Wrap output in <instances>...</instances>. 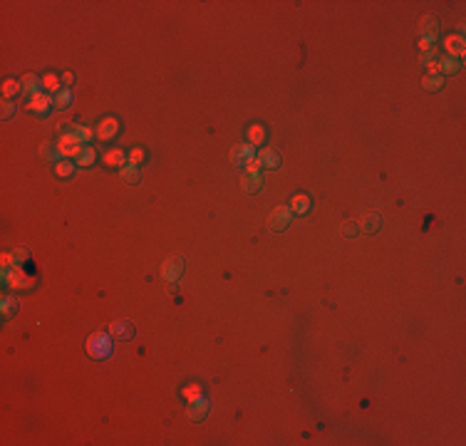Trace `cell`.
Returning <instances> with one entry per match:
<instances>
[{"label":"cell","mask_w":466,"mask_h":446,"mask_svg":"<svg viewBox=\"0 0 466 446\" xmlns=\"http://www.w3.org/2000/svg\"><path fill=\"white\" fill-rule=\"evenodd\" d=\"M87 352H89L95 360H107V357H112V352H114V337L109 332H95V335H89V340H87Z\"/></svg>","instance_id":"1"},{"label":"cell","mask_w":466,"mask_h":446,"mask_svg":"<svg viewBox=\"0 0 466 446\" xmlns=\"http://www.w3.org/2000/svg\"><path fill=\"white\" fill-rule=\"evenodd\" d=\"M55 149L60 152V156H62V159H77V156L82 154V149H85V144L77 139L72 132H65V134L57 139Z\"/></svg>","instance_id":"2"},{"label":"cell","mask_w":466,"mask_h":446,"mask_svg":"<svg viewBox=\"0 0 466 446\" xmlns=\"http://www.w3.org/2000/svg\"><path fill=\"white\" fill-rule=\"evenodd\" d=\"M209 409H211L209 399H206L203 394H198V397H194V399H189L186 414H189V419H191V421H201V419L209 414Z\"/></svg>","instance_id":"3"},{"label":"cell","mask_w":466,"mask_h":446,"mask_svg":"<svg viewBox=\"0 0 466 446\" xmlns=\"http://www.w3.org/2000/svg\"><path fill=\"white\" fill-rule=\"evenodd\" d=\"M3 280L13 290H25V288H30V278L23 270H17V268H3Z\"/></svg>","instance_id":"4"},{"label":"cell","mask_w":466,"mask_h":446,"mask_svg":"<svg viewBox=\"0 0 466 446\" xmlns=\"http://www.w3.org/2000/svg\"><path fill=\"white\" fill-rule=\"evenodd\" d=\"M253 159H255V146H251V144H240V146H236L233 154H231L233 166H243V169H246Z\"/></svg>","instance_id":"5"},{"label":"cell","mask_w":466,"mask_h":446,"mask_svg":"<svg viewBox=\"0 0 466 446\" xmlns=\"http://www.w3.org/2000/svg\"><path fill=\"white\" fill-rule=\"evenodd\" d=\"M52 107H55V102H52V95H47V92H38L28 102V109L35 112V114H47Z\"/></svg>","instance_id":"6"},{"label":"cell","mask_w":466,"mask_h":446,"mask_svg":"<svg viewBox=\"0 0 466 446\" xmlns=\"http://www.w3.org/2000/svg\"><path fill=\"white\" fill-rule=\"evenodd\" d=\"M181 273H184V261L181 258H169L164 268H161V278L166 280V283H176V280L181 278Z\"/></svg>","instance_id":"7"},{"label":"cell","mask_w":466,"mask_h":446,"mask_svg":"<svg viewBox=\"0 0 466 446\" xmlns=\"http://www.w3.org/2000/svg\"><path fill=\"white\" fill-rule=\"evenodd\" d=\"M119 134V122L114 117H107L97 124V139L99 141H112Z\"/></svg>","instance_id":"8"},{"label":"cell","mask_w":466,"mask_h":446,"mask_svg":"<svg viewBox=\"0 0 466 446\" xmlns=\"http://www.w3.org/2000/svg\"><path fill=\"white\" fill-rule=\"evenodd\" d=\"M293 221V211L290 206H278V209L270 213V228H275V231H283V228H288V223Z\"/></svg>","instance_id":"9"},{"label":"cell","mask_w":466,"mask_h":446,"mask_svg":"<svg viewBox=\"0 0 466 446\" xmlns=\"http://www.w3.org/2000/svg\"><path fill=\"white\" fill-rule=\"evenodd\" d=\"M109 335H112L114 340H129V337L134 335V325H132L129 320H117V322H112Z\"/></svg>","instance_id":"10"},{"label":"cell","mask_w":466,"mask_h":446,"mask_svg":"<svg viewBox=\"0 0 466 446\" xmlns=\"http://www.w3.org/2000/svg\"><path fill=\"white\" fill-rule=\"evenodd\" d=\"M20 84H23V95H25V97H35V95L40 92V87H43V77H38V75H25V77L20 80Z\"/></svg>","instance_id":"11"},{"label":"cell","mask_w":466,"mask_h":446,"mask_svg":"<svg viewBox=\"0 0 466 446\" xmlns=\"http://www.w3.org/2000/svg\"><path fill=\"white\" fill-rule=\"evenodd\" d=\"M444 45H446V52H449V57H464L466 47H464V38L461 35H449L446 40H444Z\"/></svg>","instance_id":"12"},{"label":"cell","mask_w":466,"mask_h":446,"mask_svg":"<svg viewBox=\"0 0 466 446\" xmlns=\"http://www.w3.org/2000/svg\"><path fill=\"white\" fill-rule=\"evenodd\" d=\"M102 161L112 169H122L124 164H127V154L122 152V149H109V152L102 156Z\"/></svg>","instance_id":"13"},{"label":"cell","mask_w":466,"mask_h":446,"mask_svg":"<svg viewBox=\"0 0 466 446\" xmlns=\"http://www.w3.org/2000/svg\"><path fill=\"white\" fill-rule=\"evenodd\" d=\"M310 206H312L310 196H305V194L293 196V201H290V211H293V213H297V216L308 213V211H310Z\"/></svg>","instance_id":"14"},{"label":"cell","mask_w":466,"mask_h":446,"mask_svg":"<svg viewBox=\"0 0 466 446\" xmlns=\"http://www.w3.org/2000/svg\"><path fill=\"white\" fill-rule=\"evenodd\" d=\"M43 87L47 95H57L60 89H62V77H57V75H52V72H47L43 77Z\"/></svg>","instance_id":"15"},{"label":"cell","mask_w":466,"mask_h":446,"mask_svg":"<svg viewBox=\"0 0 466 446\" xmlns=\"http://www.w3.org/2000/svg\"><path fill=\"white\" fill-rule=\"evenodd\" d=\"M119 176H122V181L127 183H137L139 181V164H124V166L119 169Z\"/></svg>","instance_id":"16"},{"label":"cell","mask_w":466,"mask_h":446,"mask_svg":"<svg viewBox=\"0 0 466 446\" xmlns=\"http://www.w3.org/2000/svg\"><path fill=\"white\" fill-rule=\"evenodd\" d=\"M95 161H97V152H95V146H87V144H85V149H82V154L74 159V164H77V166H82V169L92 166Z\"/></svg>","instance_id":"17"},{"label":"cell","mask_w":466,"mask_h":446,"mask_svg":"<svg viewBox=\"0 0 466 446\" xmlns=\"http://www.w3.org/2000/svg\"><path fill=\"white\" fill-rule=\"evenodd\" d=\"M255 159L260 161V166H268V169L278 166V154L273 152V149H260V152L255 154Z\"/></svg>","instance_id":"18"},{"label":"cell","mask_w":466,"mask_h":446,"mask_svg":"<svg viewBox=\"0 0 466 446\" xmlns=\"http://www.w3.org/2000/svg\"><path fill=\"white\" fill-rule=\"evenodd\" d=\"M240 183H243V191L253 194V191H258V189H260V183H263V179H260V174H243V179H240Z\"/></svg>","instance_id":"19"},{"label":"cell","mask_w":466,"mask_h":446,"mask_svg":"<svg viewBox=\"0 0 466 446\" xmlns=\"http://www.w3.org/2000/svg\"><path fill=\"white\" fill-rule=\"evenodd\" d=\"M20 92H23V84H20V80H5V82H3V97L8 99V102H10L13 97H17Z\"/></svg>","instance_id":"20"},{"label":"cell","mask_w":466,"mask_h":446,"mask_svg":"<svg viewBox=\"0 0 466 446\" xmlns=\"http://www.w3.org/2000/svg\"><path fill=\"white\" fill-rule=\"evenodd\" d=\"M266 141V129L260 124H251L248 126V144L251 146H258V144H263Z\"/></svg>","instance_id":"21"},{"label":"cell","mask_w":466,"mask_h":446,"mask_svg":"<svg viewBox=\"0 0 466 446\" xmlns=\"http://www.w3.org/2000/svg\"><path fill=\"white\" fill-rule=\"evenodd\" d=\"M461 70V62L456 60V57H444V60H439V72H446V75H456V72Z\"/></svg>","instance_id":"22"},{"label":"cell","mask_w":466,"mask_h":446,"mask_svg":"<svg viewBox=\"0 0 466 446\" xmlns=\"http://www.w3.org/2000/svg\"><path fill=\"white\" fill-rule=\"evenodd\" d=\"M52 102H55V109H65L72 102V89L70 87H62L57 95H52Z\"/></svg>","instance_id":"23"},{"label":"cell","mask_w":466,"mask_h":446,"mask_svg":"<svg viewBox=\"0 0 466 446\" xmlns=\"http://www.w3.org/2000/svg\"><path fill=\"white\" fill-rule=\"evenodd\" d=\"M74 161H70V159H62V161H57L55 164V174L60 176V179H67V176H72L74 174Z\"/></svg>","instance_id":"24"},{"label":"cell","mask_w":466,"mask_h":446,"mask_svg":"<svg viewBox=\"0 0 466 446\" xmlns=\"http://www.w3.org/2000/svg\"><path fill=\"white\" fill-rule=\"evenodd\" d=\"M437 32H439V28H437V23H434V20H432V17H426V20H424L422 23V38L424 40H437Z\"/></svg>","instance_id":"25"},{"label":"cell","mask_w":466,"mask_h":446,"mask_svg":"<svg viewBox=\"0 0 466 446\" xmlns=\"http://www.w3.org/2000/svg\"><path fill=\"white\" fill-rule=\"evenodd\" d=\"M72 134H74L77 139L82 141V144H87V141L95 137V132H92L89 126H85V124H74V126H72Z\"/></svg>","instance_id":"26"},{"label":"cell","mask_w":466,"mask_h":446,"mask_svg":"<svg viewBox=\"0 0 466 446\" xmlns=\"http://www.w3.org/2000/svg\"><path fill=\"white\" fill-rule=\"evenodd\" d=\"M15 307H17V300H15V298H10V295H5V298L0 300V312H3V318H10Z\"/></svg>","instance_id":"27"},{"label":"cell","mask_w":466,"mask_h":446,"mask_svg":"<svg viewBox=\"0 0 466 446\" xmlns=\"http://www.w3.org/2000/svg\"><path fill=\"white\" fill-rule=\"evenodd\" d=\"M441 84H444V80H441L439 75H426V77H424V89H429V92L441 89Z\"/></svg>","instance_id":"28"},{"label":"cell","mask_w":466,"mask_h":446,"mask_svg":"<svg viewBox=\"0 0 466 446\" xmlns=\"http://www.w3.org/2000/svg\"><path fill=\"white\" fill-rule=\"evenodd\" d=\"M43 156H45V159H50L52 164H57V161H62V156H60V152H57V149H52L50 144H45V146H43Z\"/></svg>","instance_id":"29"},{"label":"cell","mask_w":466,"mask_h":446,"mask_svg":"<svg viewBox=\"0 0 466 446\" xmlns=\"http://www.w3.org/2000/svg\"><path fill=\"white\" fill-rule=\"evenodd\" d=\"M198 394H201V387H198V384H186L184 389H181V397H184L186 402L194 399V397H198Z\"/></svg>","instance_id":"30"},{"label":"cell","mask_w":466,"mask_h":446,"mask_svg":"<svg viewBox=\"0 0 466 446\" xmlns=\"http://www.w3.org/2000/svg\"><path fill=\"white\" fill-rule=\"evenodd\" d=\"M28 255H30V253L25 251V248H17V251H13V265H15V268H20V265L28 261Z\"/></svg>","instance_id":"31"},{"label":"cell","mask_w":466,"mask_h":446,"mask_svg":"<svg viewBox=\"0 0 466 446\" xmlns=\"http://www.w3.org/2000/svg\"><path fill=\"white\" fill-rule=\"evenodd\" d=\"M377 226H380V216H377V213H375V216H365V221H362V228H365V231H375Z\"/></svg>","instance_id":"32"},{"label":"cell","mask_w":466,"mask_h":446,"mask_svg":"<svg viewBox=\"0 0 466 446\" xmlns=\"http://www.w3.org/2000/svg\"><path fill=\"white\" fill-rule=\"evenodd\" d=\"M127 159H129V164H141L144 161V149H132Z\"/></svg>","instance_id":"33"},{"label":"cell","mask_w":466,"mask_h":446,"mask_svg":"<svg viewBox=\"0 0 466 446\" xmlns=\"http://www.w3.org/2000/svg\"><path fill=\"white\" fill-rule=\"evenodd\" d=\"M15 109H17V107H15L13 102H8V99H5V104H3V119H10V117L15 114Z\"/></svg>","instance_id":"34"},{"label":"cell","mask_w":466,"mask_h":446,"mask_svg":"<svg viewBox=\"0 0 466 446\" xmlns=\"http://www.w3.org/2000/svg\"><path fill=\"white\" fill-rule=\"evenodd\" d=\"M260 161H258V159H253V161H251V164H248V166H246V174H260Z\"/></svg>","instance_id":"35"},{"label":"cell","mask_w":466,"mask_h":446,"mask_svg":"<svg viewBox=\"0 0 466 446\" xmlns=\"http://www.w3.org/2000/svg\"><path fill=\"white\" fill-rule=\"evenodd\" d=\"M419 47H422V52H432V50H434V42L432 40H419Z\"/></svg>","instance_id":"36"},{"label":"cell","mask_w":466,"mask_h":446,"mask_svg":"<svg viewBox=\"0 0 466 446\" xmlns=\"http://www.w3.org/2000/svg\"><path fill=\"white\" fill-rule=\"evenodd\" d=\"M0 261H3V268H15V265H13V253H5Z\"/></svg>","instance_id":"37"},{"label":"cell","mask_w":466,"mask_h":446,"mask_svg":"<svg viewBox=\"0 0 466 446\" xmlns=\"http://www.w3.org/2000/svg\"><path fill=\"white\" fill-rule=\"evenodd\" d=\"M72 82H74V75H72V72H65V75H62V87H70Z\"/></svg>","instance_id":"38"}]
</instances>
